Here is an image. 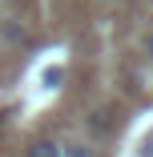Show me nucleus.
I'll return each mask as SVG.
<instances>
[{
    "instance_id": "nucleus-2",
    "label": "nucleus",
    "mask_w": 153,
    "mask_h": 157,
    "mask_svg": "<svg viewBox=\"0 0 153 157\" xmlns=\"http://www.w3.org/2000/svg\"><path fill=\"white\" fill-rule=\"evenodd\" d=\"M60 157H97V149L89 141H69V145H60Z\"/></svg>"
},
{
    "instance_id": "nucleus-4",
    "label": "nucleus",
    "mask_w": 153,
    "mask_h": 157,
    "mask_svg": "<svg viewBox=\"0 0 153 157\" xmlns=\"http://www.w3.org/2000/svg\"><path fill=\"white\" fill-rule=\"evenodd\" d=\"M44 85L56 89V85H60V69H48V73H44Z\"/></svg>"
},
{
    "instance_id": "nucleus-5",
    "label": "nucleus",
    "mask_w": 153,
    "mask_h": 157,
    "mask_svg": "<svg viewBox=\"0 0 153 157\" xmlns=\"http://www.w3.org/2000/svg\"><path fill=\"white\" fill-rule=\"evenodd\" d=\"M145 52H149V60H153V33H149V40H145Z\"/></svg>"
},
{
    "instance_id": "nucleus-1",
    "label": "nucleus",
    "mask_w": 153,
    "mask_h": 157,
    "mask_svg": "<svg viewBox=\"0 0 153 157\" xmlns=\"http://www.w3.org/2000/svg\"><path fill=\"white\" fill-rule=\"evenodd\" d=\"M24 157H60V145L48 141V137H40V141H33V145L24 149Z\"/></svg>"
},
{
    "instance_id": "nucleus-3",
    "label": "nucleus",
    "mask_w": 153,
    "mask_h": 157,
    "mask_svg": "<svg viewBox=\"0 0 153 157\" xmlns=\"http://www.w3.org/2000/svg\"><path fill=\"white\" fill-rule=\"evenodd\" d=\"M89 125H93V133H113V113H93V121H89Z\"/></svg>"
}]
</instances>
